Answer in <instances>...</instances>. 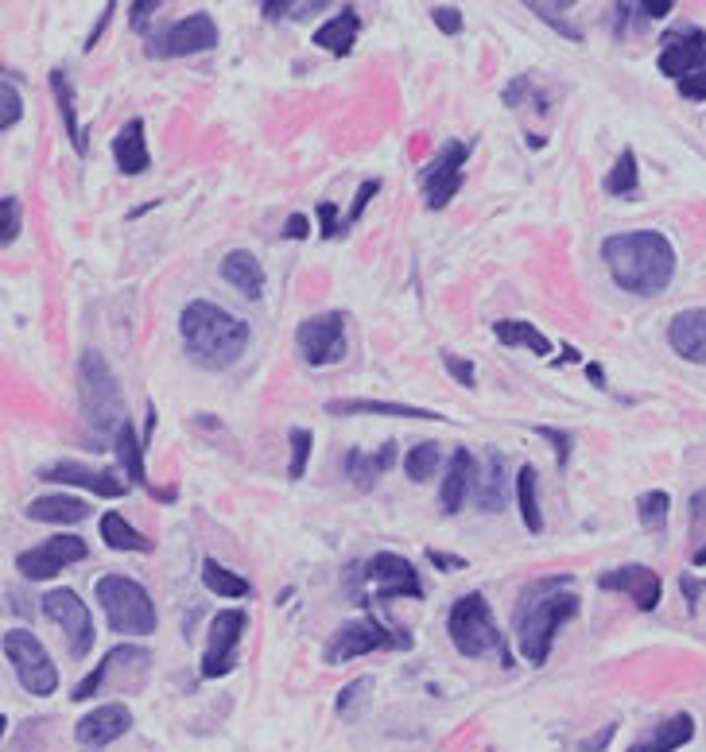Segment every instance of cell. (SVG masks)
Wrapping results in <instances>:
<instances>
[{
  "label": "cell",
  "instance_id": "27",
  "mask_svg": "<svg viewBox=\"0 0 706 752\" xmlns=\"http://www.w3.org/2000/svg\"><path fill=\"white\" fill-rule=\"evenodd\" d=\"M136 667V664H152V656L144 648H136V644H117L113 652H105V659L101 664L94 667V671L86 675V679H82L79 687H74V694H70V699L74 702H89L94 699L97 691H101L105 687V679H109V675L117 671V667Z\"/></svg>",
  "mask_w": 706,
  "mask_h": 752
},
{
  "label": "cell",
  "instance_id": "6",
  "mask_svg": "<svg viewBox=\"0 0 706 752\" xmlns=\"http://www.w3.org/2000/svg\"><path fill=\"white\" fill-rule=\"evenodd\" d=\"M79 396H82V411H86V423L97 434H109L113 442L117 427L124 423V399H121V384H117L113 369L97 349H86L79 365Z\"/></svg>",
  "mask_w": 706,
  "mask_h": 752
},
{
  "label": "cell",
  "instance_id": "43",
  "mask_svg": "<svg viewBox=\"0 0 706 752\" xmlns=\"http://www.w3.org/2000/svg\"><path fill=\"white\" fill-rule=\"evenodd\" d=\"M24 229V206H20L16 194H4L0 199V244H12Z\"/></svg>",
  "mask_w": 706,
  "mask_h": 752
},
{
  "label": "cell",
  "instance_id": "28",
  "mask_svg": "<svg viewBox=\"0 0 706 752\" xmlns=\"http://www.w3.org/2000/svg\"><path fill=\"white\" fill-rule=\"evenodd\" d=\"M222 279H226L229 287H237L244 299H261L264 284H268V276H264V264L249 249H234L226 260H222Z\"/></svg>",
  "mask_w": 706,
  "mask_h": 752
},
{
  "label": "cell",
  "instance_id": "35",
  "mask_svg": "<svg viewBox=\"0 0 706 752\" xmlns=\"http://www.w3.org/2000/svg\"><path fill=\"white\" fill-rule=\"evenodd\" d=\"M493 334H498L501 346L533 349L536 357L551 354V337L543 334V330H536L533 322H524V319H501L498 326H493Z\"/></svg>",
  "mask_w": 706,
  "mask_h": 752
},
{
  "label": "cell",
  "instance_id": "47",
  "mask_svg": "<svg viewBox=\"0 0 706 752\" xmlns=\"http://www.w3.org/2000/svg\"><path fill=\"white\" fill-rule=\"evenodd\" d=\"M431 20H435V27L443 35H458L466 27L463 9H458V4H435V9H431Z\"/></svg>",
  "mask_w": 706,
  "mask_h": 752
},
{
  "label": "cell",
  "instance_id": "21",
  "mask_svg": "<svg viewBox=\"0 0 706 752\" xmlns=\"http://www.w3.org/2000/svg\"><path fill=\"white\" fill-rule=\"evenodd\" d=\"M144 442L136 439V427L124 419L121 427H117V434H113V454H117V462H121V474L129 477L132 485H140V489H148L156 501H175V489H152L148 485V469H144Z\"/></svg>",
  "mask_w": 706,
  "mask_h": 752
},
{
  "label": "cell",
  "instance_id": "25",
  "mask_svg": "<svg viewBox=\"0 0 706 752\" xmlns=\"http://www.w3.org/2000/svg\"><path fill=\"white\" fill-rule=\"evenodd\" d=\"M113 159L121 175H144L152 167V152H148V136H144V121L132 117L117 129L113 136Z\"/></svg>",
  "mask_w": 706,
  "mask_h": 752
},
{
  "label": "cell",
  "instance_id": "29",
  "mask_svg": "<svg viewBox=\"0 0 706 752\" xmlns=\"http://www.w3.org/2000/svg\"><path fill=\"white\" fill-rule=\"evenodd\" d=\"M24 516L35 524H82V520H89V504L70 493H47L27 501Z\"/></svg>",
  "mask_w": 706,
  "mask_h": 752
},
{
  "label": "cell",
  "instance_id": "16",
  "mask_svg": "<svg viewBox=\"0 0 706 752\" xmlns=\"http://www.w3.org/2000/svg\"><path fill=\"white\" fill-rule=\"evenodd\" d=\"M598 589H606V594H625L629 601L637 609H645V613H653L663 597L660 574H656L653 566H645V562H629V566L606 571L602 578H598Z\"/></svg>",
  "mask_w": 706,
  "mask_h": 752
},
{
  "label": "cell",
  "instance_id": "57",
  "mask_svg": "<svg viewBox=\"0 0 706 752\" xmlns=\"http://www.w3.org/2000/svg\"><path fill=\"white\" fill-rule=\"evenodd\" d=\"M641 12H645V20H663L668 16V12H672V0H645V4H641Z\"/></svg>",
  "mask_w": 706,
  "mask_h": 752
},
{
  "label": "cell",
  "instance_id": "38",
  "mask_svg": "<svg viewBox=\"0 0 706 752\" xmlns=\"http://www.w3.org/2000/svg\"><path fill=\"white\" fill-rule=\"evenodd\" d=\"M439 462H443L439 442H416V446L408 450V458H404V474H408L411 481H431Z\"/></svg>",
  "mask_w": 706,
  "mask_h": 752
},
{
  "label": "cell",
  "instance_id": "7",
  "mask_svg": "<svg viewBox=\"0 0 706 752\" xmlns=\"http://www.w3.org/2000/svg\"><path fill=\"white\" fill-rule=\"evenodd\" d=\"M4 659L16 671L20 687L35 699H51L59 691V667H55L51 652L44 648V641L27 629H9L4 632Z\"/></svg>",
  "mask_w": 706,
  "mask_h": 752
},
{
  "label": "cell",
  "instance_id": "20",
  "mask_svg": "<svg viewBox=\"0 0 706 752\" xmlns=\"http://www.w3.org/2000/svg\"><path fill=\"white\" fill-rule=\"evenodd\" d=\"M326 416H388V419H428V423H446V416L431 411V407L416 404H393V399H326Z\"/></svg>",
  "mask_w": 706,
  "mask_h": 752
},
{
  "label": "cell",
  "instance_id": "8",
  "mask_svg": "<svg viewBox=\"0 0 706 752\" xmlns=\"http://www.w3.org/2000/svg\"><path fill=\"white\" fill-rule=\"evenodd\" d=\"M384 648H411L408 632H393L384 629L373 617H361V621H346L334 629V636L326 641L323 659L326 664H349V659H361L369 652H384Z\"/></svg>",
  "mask_w": 706,
  "mask_h": 752
},
{
  "label": "cell",
  "instance_id": "26",
  "mask_svg": "<svg viewBox=\"0 0 706 752\" xmlns=\"http://www.w3.org/2000/svg\"><path fill=\"white\" fill-rule=\"evenodd\" d=\"M393 458H396V442H384V446L373 450V454H369V450L349 446L346 454H342V474L358 485V489H373V485L384 477V469L393 466Z\"/></svg>",
  "mask_w": 706,
  "mask_h": 752
},
{
  "label": "cell",
  "instance_id": "56",
  "mask_svg": "<svg viewBox=\"0 0 706 752\" xmlns=\"http://www.w3.org/2000/svg\"><path fill=\"white\" fill-rule=\"evenodd\" d=\"M261 12H264V20H284L296 12V4H288V0H264Z\"/></svg>",
  "mask_w": 706,
  "mask_h": 752
},
{
  "label": "cell",
  "instance_id": "60",
  "mask_svg": "<svg viewBox=\"0 0 706 752\" xmlns=\"http://www.w3.org/2000/svg\"><path fill=\"white\" fill-rule=\"evenodd\" d=\"M563 361H567V365L578 361V349L575 346H563V357H559V365H563Z\"/></svg>",
  "mask_w": 706,
  "mask_h": 752
},
{
  "label": "cell",
  "instance_id": "23",
  "mask_svg": "<svg viewBox=\"0 0 706 752\" xmlns=\"http://www.w3.org/2000/svg\"><path fill=\"white\" fill-rule=\"evenodd\" d=\"M470 501L478 504V512H501L505 504V458L498 450H486V462L474 466Z\"/></svg>",
  "mask_w": 706,
  "mask_h": 752
},
{
  "label": "cell",
  "instance_id": "11",
  "mask_svg": "<svg viewBox=\"0 0 706 752\" xmlns=\"http://www.w3.org/2000/svg\"><path fill=\"white\" fill-rule=\"evenodd\" d=\"M296 346L307 365L323 369V365H338L346 357V314L342 311H323L299 322Z\"/></svg>",
  "mask_w": 706,
  "mask_h": 752
},
{
  "label": "cell",
  "instance_id": "17",
  "mask_svg": "<svg viewBox=\"0 0 706 752\" xmlns=\"http://www.w3.org/2000/svg\"><path fill=\"white\" fill-rule=\"evenodd\" d=\"M39 481L79 485V489H89V493L105 497V501H121L129 493V481L117 469H94V466H82V462H51V466L39 469Z\"/></svg>",
  "mask_w": 706,
  "mask_h": 752
},
{
  "label": "cell",
  "instance_id": "19",
  "mask_svg": "<svg viewBox=\"0 0 706 752\" xmlns=\"http://www.w3.org/2000/svg\"><path fill=\"white\" fill-rule=\"evenodd\" d=\"M656 67H660V74H668V79L683 82L691 79V74H698V70H706V35L703 32H675L663 39L660 47V59H656Z\"/></svg>",
  "mask_w": 706,
  "mask_h": 752
},
{
  "label": "cell",
  "instance_id": "53",
  "mask_svg": "<svg viewBox=\"0 0 706 752\" xmlns=\"http://www.w3.org/2000/svg\"><path fill=\"white\" fill-rule=\"evenodd\" d=\"M284 237H288V241H307V237H311V222H307L303 214H291L288 222H284Z\"/></svg>",
  "mask_w": 706,
  "mask_h": 752
},
{
  "label": "cell",
  "instance_id": "46",
  "mask_svg": "<svg viewBox=\"0 0 706 752\" xmlns=\"http://www.w3.org/2000/svg\"><path fill=\"white\" fill-rule=\"evenodd\" d=\"M319 234L326 237V241H338L342 234H346V217H338V206L334 202H319Z\"/></svg>",
  "mask_w": 706,
  "mask_h": 752
},
{
  "label": "cell",
  "instance_id": "18",
  "mask_svg": "<svg viewBox=\"0 0 706 752\" xmlns=\"http://www.w3.org/2000/svg\"><path fill=\"white\" fill-rule=\"evenodd\" d=\"M129 729H132V709L124 702H105V706L89 709L86 718L74 726V741L82 749L97 752V749H109L113 741H121Z\"/></svg>",
  "mask_w": 706,
  "mask_h": 752
},
{
  "label": "cell",
  "instance_id": "52",
  "mask_svg": "<svg viewBox=\"0 0 706 752\" xmlns=\"http://www.w3.org/2000/svg\"><path fill=\"white\" fill-rule=\"evenodd\" d=\"M369 687H373L369 679H358V683H349L346 691L338 694V714H349V709H354V702L361 699V691H369Z\"/></svg>",
  "mask_w": 706,
  "mask_h": 752
},
{
  "label": "cell",
  "instance_id": "31",
  "mask_svg": "<svg viewBox=\"0 0 706 752\" xmlns=\"http://www.w3.org/2000/svg\"><path fill=\"white\" fill-rule=\"evenodd\" d=\"M51 89H55V102H59L62 121H67V136L74 144L79 156L89 152V140H86V124L79 121V102H74V82H70L67 70H51Z\"/></svg>",
  "mask_w": 706,
  "mask_h": 752
},
{
  "label": "cell",
  "instance_id": "44",
  "mask_svg": "<svg viewBox=\"0 0 706 752\" xmlns=\"http://www.w3.org/2000/svg\"><path fill=\"white\" fill-rule=\"evenodd\" d=\"M376 194H381V179H366V182H361L358 194H354V206H349V214H342V217H346V234H349V225L361 222V214H366L369 202H373Z\"/></svg>",
  "mask_w": 706,
  "mask_h": 752
},
{
  "label": "cell",
  "instance_id": "24",
  "mask_svg": "<svg viewBox=\"0 0 706 752\" xmlns=\"http://www.w3.org/2000/svg\"><path fill=\"white\" fill-rule=\"evenodd\" d=\"M474 466H478V458L470 454V446H458V450L451 454V466H446L443 485H439V504H443L446 516H454V512H463L466 497H470Z\"/></svg>",
  "mask_w": 706,
  "mask_h": 752
},
{
  "label": "cell",
  "instance_id": "14",
  "mask_svg": "<svg viewBox=\"0 0 706 752\" xmlns=\"http://www.w3.org/2000/svg\"><path fill=\"white\" fill-rule=\"evenodd\" d=\"M86 554H89L86 539L51 536L39 547H32V551H20L16 571H20V578H27V582H47V578H55V574L67 571V566H74V562H82Z\"/></svg>",
  "mask_w": 706,
  "mask_h": 752
},
{
  "label": "cell",
  "instance_id": "41",
  "mask_svg": "<svg viewBox=\"0 0 706 752\" xmlns=\"http://www.w3.org/2000/svg\"><path fill=\"white\" fill-rule=\"evenodd\" d=\"M288 446H291L288 477H291V481H299V477H307V462H311L314 434L303 431V427H291V431H288Z\"/></svg>",
  "mask_w": 706,
  "mask_h": 752
},
{
  "label": "cell",
  "instance_id": "9",
  "mask_svg": "<svg viewBox=\"0 0 706 752\" xmlns=\"http://www.w3.org/2000/svg\"><path fill=\"white\" fill-rule=\"evenodd\" d=\"M361 582L369 586V601H393V597H411L419 601L423 597V582H419V571L411 566V559L396 551H376L369 562H361Z\"/></svg>",
  "mask_w": 706,
  "mask_h": 752
},
{
  "label": "cell",
  "instance_id": "10",
  "mask_svg": "<svg viewBox=\"0 0 706 752\" xmlns=\"http://www.w3.org/2000/svg\"><path fill=\"white\" fill-rule=\"evenodd\" d=\"M44 617L62 632L67 652L74 659H86L89 652H94V641H97L94 617H89V606L74 594V589H51V594L44 597Z\"/></svg>",
  "mask_w": 706,
  "mask_h": 752
},
{
  "label": "cell",
  "instance_id": "40",
  "mask_svg": "<svg viewBox=\"0 0 706 752\" xmlns=\"http://www.w3.org/2000/svg\"><path fill=\"white\" fill-rule=\"evenodd\" d=\"M524 9L536 12V16H540L543 24L555 27L559 35H567L571 44H583V32H578L575 24H567V9H571V0H567V4H551V0H528Z\"/></svg>",
  "mask_w": 706,
  "mask_h": 752
},
{
  "label": "cell",
  "instance_id": "50",
  "mask_svg": "<svg viewBox=\"0 0 706 752\" xmlns=\"http://www.w3.org/2000/svg\"><path fill=\"white\" fill-rule=\"evenodd\" d=\"M428 562L431 566H439L443 574H458V571H466V559H458V554H446V551H435L431 547L428 551Z\"/></svg>",
  "mask_w": 706,
  "mask_h": 752
},
{
  "label": "cell",
  "instance_id": "54",
  "mask_svg": "<svg viewBox=\"0 0 706 752\" xmlns=\"http://www.w3.org/2000/svg\"><path fill=\"white\" fill-rule=\"evenodd\" d=\"M113 12H117V4H105V9H101V16H97V24H94V27H89V35H86V44H82V47H86V51H94V47H97V39H101L105 24H109V20H113Z\"/></svg>",
  "mask_w": 706,
  "mask_h": 752
},
{
  "label": "cell",
  "instance_id": "15",
  "mask_svg": "<svg viewBox=\"0 0 706 752\" xmlns=\"http://www.w3.org/2000/svg\"><path fill=\"white\" fill-rule=\"evenodd\" d=\"M218 47V24L210 12H191V16L175 20L164 35H156L152 55L159 59H183V55H202Z\"/></svg>",
  "mask_w": 706,
  "mask_h": 752
},
{
  "label": "cell",
  "instance_id": "2",
  "mask_svg": "<svg viewBox=\"0 0 706 752\" xmlns=\"http://www.w3.org/2000/svg\"><path fill=\"white\" fill-rule=\"evenodd\" d=\"M179 334H183L187 357L199 369L222 372V369H234L244 357L253 326L241 314L210 303V299H191L183 307V314H179Z\"/></svg>",
  "mask_w": 706,
  "mask_h": 752
},
{
  "label": "cell",
  "instance_id": "37",
  "mask_svg": "<svg viewBox=\"0 0 706 752\" xmlns=\"http://www.w3.org/2000/svg\"><path fill=\"white\" fill-rule=\"evenodd\" d=\"M637 191H641L637 152H633V147H625V152L618 156V164L610 167V175H606V194H613V199H633Z\"/></svg>",
  "mask_w": 706,
  "mask_h": 752
},
{
  "label": "cell",
  "instance_id": "33",
  "mask_svg": "<svg viewBox=\"0 0 706 752\" xmlns=\"http://www.w3.org/2000/svg\"><path fill=\"white\" fill-rule=\"evenodd\" d=\"M202 586H206L214 597H222V601H241V597L253 594V582L241 578V574H234L229 566H222L214 554L202 559Z\"/></svg>",
  "mask_w": 706,
  "mask_h": 752
},
{
  "label": "cell",
  "instance_id": "42",
  "mask_svg": "<svg viewBox=\"0 0 706 752\" xmlns=\"http://www.w3.org/2000/svg\"><path fill=\"white\" fill-rule=\"evenodd\" d=\"M24 117V97H20L16 82L0 74V129H16Z\"/></svg>",
  "mask_w": 706,
  "mask_h": 752
},
{
  "label": "cell",
  "instance_id": "48",
  "mask_svg": "<svg viewBox=\"0 0 706 752\" xmlns=\"http://www.w3.org/2000/svg\"><path fill=\"white\" fill-rule=\"evenodd\" d=\"M443 369L451 372L454 381L466 384V389H474V381H478V372H474L470 361H463V357H454V354H443Z\"/></svg>",
  "mask_w": 706,
  "mask_h": 752
},
{
  "label": "cell",
  "instance_id": "32",
  "mask_svg": "<svg viewBox=\"0 0 706 752\" xmlns=\"http://www.w3.org/2000/svg\"><path fill=\"white\" fill-rule=\"evenodd\" d=\"M361 20L354 9H342L338 16H331L323 27H314V47H323L331 55H349L354 44H358Z\"/></svg>",
  "mask_w": 706,
  "mask_h": 752
},
{
  "label": "cell",
  "instance_id": "36",
  "mask_svg": "<svg viewBox=\"0 0 706 752\" xmlns=\"http://www.w3.org/2000/svg\"><path fill=\"white\" fill-rule=\"evenodd\" d=\"M101 539L113 551H136V554H152V539L144 532H136L121 512H105L101 516Z\"/></svg>",
  "mask_w": 706,
  "mask_h": 752
},
{
  "label": "cell",
  "instance_id": "49",
  "mask_svg": "<svg viewBox=\"0 0 706 752\" xmlns=\"http://www.w3.org/2000/svg\"><path fill=\"white\" fill-rule=\"evenodd\" d=\"M159 12V0H136V4H129V16H132V27L136 32H148V20Z\"/></svg>",
  "mask_w": 706,
  "mask_h": 752
},
{
  "label": "cell",
  "instance_id": "45",
  "mask_svg": "<svg viewBox=\"0 0 706 752\" xmlns=\"http://www.w3.org/2000/svg\"><path fill=\"white\" fill-rule=\"evenodd\" d=\"M536 434L551 442V450H555L559 469H567V462H571V446H575V434H571V431H559V427H536Z\"/></svg>",
  "mask_w": 706,
  "mask_h": 752
},
{
  "label": "cell",
  "instance_id": "39",
  "mask_svg": "<svg viewBox=\"0 0 706 752\" xmlns=\"http://www.w3.org/2000/svg\"><path fill=\"white\" fill-rule=\"evenodd\" d=\"M668 509H672V497L663 489H648V493L637 497V516L645 532H663L668 528Z\"/></svg>",
  "mask_w": 706,
  "mask_h": 752
},
{
  "label": "cell",
  "instance_id": "58",
  "mask_svg": "<svg viewBox=\"0 0 706 752\" xmlns=\"http://www.w3.org/2000/svg\"><path fill=\"white\" fill-rule=\"evenodd\" d=\"M680 589H683V597H687V601H691V606H695V601H698V594H703V582H698V578H691V574H683V578H680Z\"/></svg>",
  "mask_w": 706,
  "mask_h": 752
},
{
  "label": "cell",
  "instance_id": "13",
  "mask_svg": "<svg viewBox=\"0 0 706 752\" xmlns=\"http://www.w3.org/2000/svg\"><path fill=\"white\" fill-rule=\"evenodd\" d=\"M244 629H249L244 609H222V613H214L206 652H202V679H222V675L234 671Z\"/></svg>",
  "mask_w": 706,
  "mask_h": 752
},
{
  "label": "cell",
  "instance_id": "34",
  "mask_svg": "<svg viewBox=\"0 0 706 752\" xmlns=\"http://www.w3.org/2000/svg\"><path fill=\"white\" fill-rule=\"evenodd\" d=\"M516 504H520L524 528L533 532V536H540L543 509H540V474H536V466H520V474H516Z\"/></svg>",
  "mask_w": 706,
  "mask_h": 752
},
{
  "label": "cell",
  "instance_id": "22",
  "mask_svg": "<svg viewBox=\"0 0 706 752\" xmlns=\"http://www.w3.org/2000/svg\"><path fill=\"white\" fill-rule=\"evenodd\" d=\"M668 342L683 361H695L706 369V307H691L680 311L668 326Z\"/></svg>",
  "mask_w": 706,
  "mask_h": 752
},
{
  "label": "cell",
  "instance_id": "59",
  "mask_svg": "<svg viewBox=\"0 0 706 752\" xmlns=\"http://www.w3.org/2000/svg\"><path fill=\"white\" fill-rule=\"evenodd\" d=\"M586 377H590L598 389H606V369H602V365H586Z\"/></svg>",
  "mask_w": 706,
  "mask_h": 752
},
{
  "label": "cell",
  "instance_id": "1",
  "mask_svg": "<svg viewBox=\"0 0 706 752\" xmlns=\"http://www.w3.org/2000/svg\"><path fill=\"white\" fill-rule=\"evenodd\" d=\"M602 260H606V268H610L613 284L629 295H641V299L663 295L675 276V249H672V241L663 234H656V229L606 237Z\"/></svg>",
  "mask_w": 706,
  "mask_h": 752
},
{
  "label": "cell",
  "instance_id": "3",
  "mask_svg": "<svg viewBox=\"0 0 706 752\" xmlns=\"http://www.w3.org/2000/svg\"><path fill=\"white\" fill-rule=\"evenodd\" d=\"M578 613V597L571 594V574L540 578L524 589L516 606V648L533 667H543L551 659L555 632Z\"/></svg>",
  "mask_w": 706,
  "mask_h": 752
},
{
  "label": "cell",
  "instance_id": "4",
  "mask_svg": "<svg viewBox=\"0 0 706 752\" xmlns=\"http://www.w3.org/2000/svg\"><path fill=\"white\" fill-rule=\"evenodd\" d=\"M446 632H451V644L458 656L466 659L498 656L501 667H513V652L505 644V632L493 621V609H489L486 594L458 597L451 606V617H446Z\"/></svg>",
  "mask_w": 706,
  "mask_h": 752
},
{
  "label": "cell",
  "instance_id": "55",
  "mask_svg": "<svg viewBox=\"0 0 706 752\" xmlns=\"http://www.w3.org/2000/svg\"><path fill=\"white\" fill-rule=\"evenodd\" d=\"M524 94H533V79H516V82H508V86L501 89V102H505V105H516Z\"/></svg>",
  "mask_w": 706,
  "mask_h": 752
},
{
  "label": "cell",
  "instance_id": "51",
  "mask_svg": "<svg viewBox=\"0 0 706 752\" xmlns=\"http://www.w3.org/2000/svg\"><path fill=\"white\" fill-rule=\"evenodd\" d=\"M680 94L687 97V102H706V70H698V74L683 79L680 82Z\"/></svg>",
  "mask_w": 706,
  "mask_h": 752
},
{
  "label": "cell",
  "instance_id": "61",
  "mask_svg": "<svg viewBox=\"0 0 706 752\" xmlns=\"http://www.w3.org/2000/svg\"><path fill=\"white\" fill-rule=\"evenodd\" d=\"M691 562H695V566H706V547H698L695 559H691Z\"/></svg>",
  "mask_w": 706,
  "mask_h": 752
},
{
  "label": "cell",
  "instance_id": "12",
  "mask_svg": "<svg viewBox=\"0 0 706 752\" xmlns=\"http://www.w3.org/2000/svg\"><path fill=\"white\" fill-rule=\"evenodd\" d=\"M470 152H474V144H466V140H446V144L439 147V156L423 167V194H428L431 210L451 206L454 194L463 191Z\"/></svg>",
  "mask_w": 706,
  "mask_h": 752
},
{
  "label": "cell",
  "instance_id": "30",
  "mask_svg": "<svg viewBox=\"0 0 706 752\" xmlns=\"http://www.w3.org/2000/svg\"><path fill=\"white\" fill-rule=\"evenodd\" d=\"M691 737H695V718H691V714H675V718L660 721L653 733H645L625 752H675V749H683Z\"/></svg>",
  "mask_w": 706,
  "mask_h": 752
},
{
  "label": "cell",
  "instance_id": "5",
  "mask_svg": "<svg viewBox=\"0 0 706 752\" xmlns=\"http://www.w3.org/2000/svg\"><path fill=\"white\" fill-rule=\"evenodd\" d=\"M94 597L105 613V624L117 636H152L159 629V613L144 582L129 574H101L94 582Z\"/></svg>",
  "mask_w": 706,
  "mask_h": 752
}]
</instances>
